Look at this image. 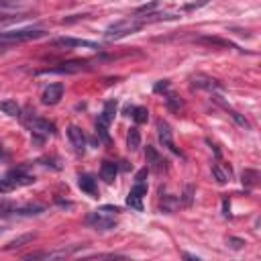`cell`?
<instances>
[{
  "label": "cell",
  "mask_w": 261,
  "mask_h": 261,
  "mask_svg": "<svg viewBox=\"0 0 261 261\" xmlns=\"http://www.w3.org/2000/svg\"><path fill=\"white\" fill-rule=\"evenodd\" d=\"M141 27H143V20L124 19V20H119V22H112V25L104 31V37H106L108 41H117V39H122V37H127V35H133V33H137Z\"/></svg>",
  "instance_id": "cell-1"
},
{
  "label": "cell",
  "mask_w": 261,
  "mask_h": 261,
  "mask_svg": "<svg viewBox=\"0 0 261 261\" xmlns=\"http://www.w3.org/2000/svg\"><path fill=\"white\" fill-rule=\"evenodd\" d=\"M45 35L43 29H20V31H6L0 33V41H8V43H20V41H31V39H39Z\"/></svg>",
  "instance_id": "cell-2"
},
{
  "label": "cell",
  "mask_w": 261,
  "mask_h": 261,
  "mask_svg": "<svg viewBox=\"0 0 261 261\" xmlns=\"http://www.w3.org/2000/svg\"><path fill=\"white\" fill-rule=\"evenodd\" d=\"M86 222L92 224L96 231H110L117 226V221L110 217V212H104V210H96V212H90L86 217Z\"/></svg>",
  "instance_id": "cell-3"
},
{
  "label": "cell",
  "mask_w": 261,
  "mask_h": 261,
  "mask_svg": "<svg viewBox=\"0 0 261 261\" xmlns=\"http://www.w3.org/2000/svg\"><path fill=\"white\" fill-rule=\"evenodd\" d=\"M147 194V186H145V181H137L131 192H129V196H127V204L131 208L135 210H143V196Z\"/></svg>",
  "instance_id": "cell-4"
},
{
  "label": "cell",
  "mask_w": 261,
  "mask_h": 261,
  "mask_svg": "<svg viewBox=\"0 0 261 261\" xmlns=\"http://www.w3.org/2000/svg\"><path fill=\"white\" fill-rule=\"evenodd\" d=\"M63 96V84H51L43 90V94H41V102L43 104H47V106H53V104H58V102L61 100Z\"/></svg>",
  "instance_id": "cell-5"
},
{
  "label": "cell",
  "mask_w": 261,
  "mask_h": 261,
  "mask_svg": "<svg viewBox=\"0 0 261 261\" xmlns=\"http://www.w3.org/2000/svg\"><path fill=\"white\" fill-rule=\"evenodd\" d=\"M67 137H70V141H72V145H74V149H76L78 153H84V149H86V135L82 133L80 127H76V124H70V127H67Z\"/></svg>",
  "instance_id": "cell-6"
},
{
  "label": "cell",
  "mask_w": 261,
  "mask_h": 261,
  "mask_svg": "<svg viewBox=\"0 0 261 261\" xmlns=\"http://www.w3.org/2000/svg\"><path fill=\"white\" fill-rule=\"evenodd\" d=\"M190 80L196 88H202V90H222V84L219 80H214L210 76H204V74H194Z\"/></svg>",
  "instance_id": "cell-7"
},
{
  "label": "cell",
  "mask_w": 261,
  "mask_h": 261,
  "mask_svg": "<svg viewBox=\"0 0 261 261\" xmlns=\"http://www.w3.org/2000/svg\"><path fill=\"white\" fill-rule=\"evenodd\" d=\"M6 180H8L15 188H19V186H29V184H33V181H35V178H33V176L25 174V169H10V172L6 174Z\"/></svg>",
  "instance_id": "cell-8"
},
{
  "label": "cell",
  "mask_w": 261,
  "mask_h": 261,
  "mask_svg": "<svg viewBox=\"0 0 261 261\" xmlns=\"http://www.w3.org/2000/svg\"><path fill=\"white\" fill-rule=\"evenodd\" d=\"M82 61H74V63H61L58 67H47V70H39L37 76H47V74H74L82 70Z\"/></svg>",
  "instance_id": "cell-9"
},
{
  "label": "cell",
  "mask_w": 261,
  "mask_h": 261,
  "mask_svg": "<svg viewBox=\"0 0 261 261\" xmlns=\"http://www.w3.org/2000/svg\"><path fill=\"white\" fill-rule=\"evenodd\" d=\"M145 157H147V163H149V165L155 169V172H163V169L167 167V165H165L167 161L163 160V157H161L160 153H157V149H155V147H151V145H147Z\"/></svg>",
  "instance_id": "cell-10"
},
{
  "label": "cell",
  "mask_w": 261,
  "mask_h": 261,
  "mask_svg": "<svg viewBox=\"0 0 261 261\" xmlns=\"http://www.w3.org/2000/svg\"><path fill=\"white\" fill-rule=\"evenodd\" d=\"M78 186H80L82 192H86V194H90L92 198H98V186H96L94 176L80 174V176H78Z\"/></svg>",
  "instance_id": "cell-11"
},
{
  "label": "cell",
  "mask_w": 261,
  "mask_h": 261,
  "mask_svg": "<svg viewBox=\"0 0 261 261\" xmlns=\"http://www.w3.org/2000/svg\"><path fill=\"white\" fill-rule=\"evenodd\" d=\"M157 133H160V141L165 145V147H169L174 153H180L178 149H176V145H174V139H172V129H169V124L165 122V120H157Z\"/></svg>",
  "instance_id": "cell-12"
},
{
  "label": "cell",
  "mask_w": 261,
  "mask_h": 261,
  "mask_svg": "<svg viewBox=\"0 0 261 261\" xmlns=\"http://www.w3.org/2000/svg\"><path fill=\"white\" fill-rule=\"evenodd\" d=\"M55 45L60 47H88V49H98V43L86 41V39H72V37H61L55 41Z\"/></svg>",
  "instance_id": "cell-13"
},
{
  "label": "cell",
  "mask_w": 261,
  "mask_h": 261,
  "mask_svg": "<svg viewBox=\"0 0 261 261\" xmlns=\"http://www.w3.org/2000/svg\"><path fill=\"white\" fill-rule=\"evenodd\" d=\"M117 174H119V165L115 161H104L100 165V178L106 181V184H112L117 180Z\"/></svg>",
  "instance_id": "cell-14"
},
{
  "label": "cell",
  "mask_w": 261,
  "mask_h": 261,
  "mask_svg": "<svg viewBox=\"0 0 261 261\" xmlns=\"http://www.w3.org/2000/svg\"><path fill=\"white\" fill-rule=\"evenodd\" d=\"M0 112H4L6 117H20V106L17 104V100H2L0 102Z\"/></svg>",
  "instance_id": "cell-15"
},
{
  "label": "cell",
  "mask_w": 261,
  "mask_h": 261,
  "mask_svg": "<svg viewBox=\"0 0 261 261\" xmlns=\"http://www.w3.org/2000/svg\"><path fill=\"white\" fill-rule=\"evenodd\" d=\"M117 106H119V102H117V100H108L106 104H104V110H102V115H100V120H104L106 124H110L112 120H115Z\"/></svg>",
  "instance_id": "cell-16"
},
{
  "label": "cell",
  "mask_w": 261,
  "mask_h": 261,
  "mask_svg": "<svg viewBox=\"0 0 261 261\" xmlns=\"http://www.w3.org/2000/svg\"><path fill=\"white\" fill-rule=\"evenodd\" d=\"M139 145H141L139 129H137V127H133V129H129V135H127V147H129L131 151H137V149H139Z\"/></svg>",
  "instance_id": "cell-17"
},
{
  "label": "cell",
  "mask_w": 261,
  "mask_h": 261,
  "mask_svg": "<svg viewBox=\"0 0 261 261\" xmlns=\"http://www.w3.org/2000/svg\"><path fill=\"white\" fill-rule=\"evenodd\" d=\"M33 239H35V235H33V233L22 235V237H17V239H13V241L6 245V251H10V249H19V247H22L25 243H31Z\"/></svg>",
  "instance_id": "cell-18"
},
{
  "label": "cell",
  "mask_w": 261,
  "mask_h": 261,
  "mask_svg": "<svg viewBox=\"0 0 261 261\" xmlns=\"http://www.w3.org/2000/svg\"><path fill=\"white\" fill-rule=\"evenodd\" d=\"M212 174H214V178H217L219 184H226V181L231 180V167L224 172L221 165H212Z\"/></svg>",
  "instance_id": "cell-19"
},
{
  "label": "cell",
  "mask_w": 261,
  "mask_h": 261,
  "mask_svg": "<svg viewBox=\"0 0 261 261\" xmlns=\"http://www.w3.org/2000/svg\"><path fill=\"white\" fill-rule=\"evenodd\" d=\"M43 210H45L43 204H27V206H22V208H15L17 214H39Z\"/></svg>",
  "instance_id": "cell-20"
},
{
  "label": "cell",
  "mask_w": 261,
  "mask_h": 261,
  "mask_svg": "<svg viewBox=\"0 0 261 261\" xmlns=\"http://www.w3.org/2000/svg\"><path fill=\"white\" fill-rule=\"evenodd\" d=\"M133 119H135V122H147V119H149V110H147L145 106H135L133 108V115H131Z\"/></svg>",
  "instance_id": "cell-21"
},
{
  "label": "cell",
  "mask_w": 261,
  "mask_h": 261,
  "mask_svg": "<svg viewBox=\"0 0 261 261\" xmlns=\"http://www.w3.org/2000/svg\"><path fill=\"white\" fill-rule=\"evenodd\" d=\"M96 133L100 135V139L104 141V143H108L110 141V137H108V124L104 122V120H96Z\"/></svg>",
  "instance_id": "cell-22"
},
{
  "label": "cell",
  "mask_w": 261,
  "mask_h": 261,
  "mask_svg": "<svg viewBox=\"0 0 261 261\" xmlns=\"http://www.w3.org/2000/svg\"><path fill=\"white\" fill-rule=\"evenodd\" d=\"M257 180H259V174L255 172V169H245V172H243V184H247V186H255V184H257Z\"/></svg>",
  "instance_id": "cell-23"
},
{
  "label": "cell",
  "mask_w": 261,
  "mask_h": 261,
  "mask_svg": "<svg viewBox=\"0 0 261 261\" xmlns=\"http://www.w3.org/2000/svg\"><path fill=\"white\" fill-rule=\"evenodd\" d=\"M22 6H25L22 0H0V8H4V10H19Z\"/></svg>",
  "instance_id": "cell-24"
},
{
  "label": "cell",
  "mask_w": 261,
  "mask_h": 261,
  "mask_svg": "<svg viewBox=\"0 0 261 261\" xmlns=\"http://www.w3.org/2000/svg\"><path fill=\"white\" fill-rule=\"evenodd\" d=\"M224 108L229 110V115H231V117L235 119V122L239 124V127H243V129H249V120H247V119H245L243 115H239V112H237V110H231V108L226 106V104H224Z\"/></svg>",
  "instance_id": "cell-25"
},
{
  "label": "cell",
  "mask_w": 261,
  "mask_h": 261,
  "mask_svg": "<svg viewBox=\"0 0 261 261\" xmlns=\"http://www.w3.org/2000/svg\"><path fill=\"white\" fill-rule=\"evenodd\" d=\"M200 41H202V43H208V45H221V47H231V49H237L233 43L222 41V39H217V37H202Z\"/></svg>",
  "instance_id": "cell-26"
},
{
  "label": "cell",
  "mask_w": 261,
  "mask_h": 261,
  "mask_svg": "<svg viewBox=\"0 0 261 261\" xmlns=\"http://www.w3.org/2000/svg\"><path fill=\"white\" fill-rule=\"evenodd\" d=\"M15 208H17V204L4 200L2 204H0V217H10V214L15 212Z\"/></svg>",
  "instance_id": "cell-27"
},
{
  "label": "cell",
  "mask_w": 261,
  "mask_h": 261,
  "mask_svg": "<svg viewBox=\"0 0 261 261\" xmlns=\"http://www.w3.org/2000/svg\"><path fill=\"white\" fill-rule=\"evenodd\" d=\"M13 190H15V186L10 184V181H8L6 178L0 180V194H8V192H13Z\"/></svg>",
  "instance_id": "cell-28"
},
{
  "label": "cell",
  "mask_w": 261,
  "mask_h": 261,
  "mask_svg": "<svg viewBox=\"0 0 261 261\" xmlns=\"http://www.w3.org/2000/svg\"><path fill=\"white\" fill-rule=\"evenodd\" d=\"M226 245L233 247V249H241L245 245V241L243 239H235V237H229V239H226Z\"/></svg>",
  "instance_id": "cell-29"
},
{
  "label": "cell",
  "mask_w": 261,
  "mask_h": 261,
  "mask_svg": "<svg viewBox=\"0 0 261 261\" xmlns=\"http://www.w3.org/2000/svg\"><path fill=\"white\" fill-rule=\"evenodd\" d=\"M20 19H25V17H20V15H2L0 13V25H2V22H10V20H20Z\"/></svg>",
  "instance_id": "cell-30"
},
{
  "label": "cell",
  "mask_w": 261,
  "mask_h": 261,
  "mask_svg": "<svg viewBox=\"0 0 261 261\" xmlns=\"http://www.w3.org/2000/svg\"><path fill=\"white\" fill-rule=\"evenodd\" d=\"M167 104L172 106V108H178V106L181 104V102H180V98H178L176 94H169V96H167Z\"/></svg>",
  "instance_id": "cell-31"
},
{
  "label": "cell",
  "mask_w": 261,
  "mask_h": 261,
  "mask_svg": "<svg viewBox=\"0 0 261 261\" xmlns=\"http://www.w3.org/2000/svg\"><path fill=\"white\" fill-rule=\"evenodd\" d=\"M167 86H169V82H167V80H161V82H157V84H155L153 90H155V92H165Z\"/></svg>",
  "instance_id": "cell-32"
},
{
  "label": "cell",
  "mask_w": 261,
  "mask_h": 261,
  "mask_svg": "<svg viewBox=\"0 0 261 261\" xmlns=\"http://www.w3.org/2000/svg\"><path fill=\"white\" fill-rule=\"evenodd\" d=\"M192 192H194V188L188 186V188H186V194H184V202H186V206H190V202H192Z\"/></svg>",
  "instance_id": "cell-33"
},
{
  "label": "cell",
  "mask_w": 261,
  "mask_h": 261,
  "mask_svg": "<svg viewBox=\"0 0 261 261\" xmlns=\"http://www.w3.org/2000/svg\"><path fill=\"white\" fill-rule=\"evenodd\" d=\"M222 210H224V212H222L224 217H229V214H231V212H229V210H231V206H229V198H226V196L222 198Z\"/></svg>",
  "instance_id": "cell-34"
},
{
  "label": "cell",
  "mask_w": 261,
  "mask_h": 261,
  "mask_svg": "<svg viewBox=\"0 0 261 261\" xmlns=\"http://www.w3.org/2000/svg\"><path fill=\"white\" fill-rule=\"evenodd\" d=\"M145 178H147V167L141 169V172H137V176H135V180H137V181H145Z\"/></svg>",
  "instance_id": "cell-35"
},
{
  "label": "cell",
  "mask_w": 261,
  "mask_h": 261,
  "mask_svg": "<svg viewBox=\"0 0 261 261\" xmlns=\"http://www.w3.org/2000/svg\"><path fill=\"white\" fill-rule=\"evenodd\" d=\"M133 108H135V106H127V108H124V115L131 117V115H133Z\"/></svg>",
  "instance_id": "cell-36"
},
{
  "label": "cell",
  "mask_w": 261,
  "mask_h": 261,
  "mask_svg": "<svg viewBox=\"0 0 261 261\" xmlns=\"http://www.w3.org/2000/svg\"><path fill=\"white\" fill-rule=\"evenodd\" d=\"M2 157H4V151H2V147H0V160H2Z\"/></svg>",
  "instance_id": "cell-37"
}]
</instances>
